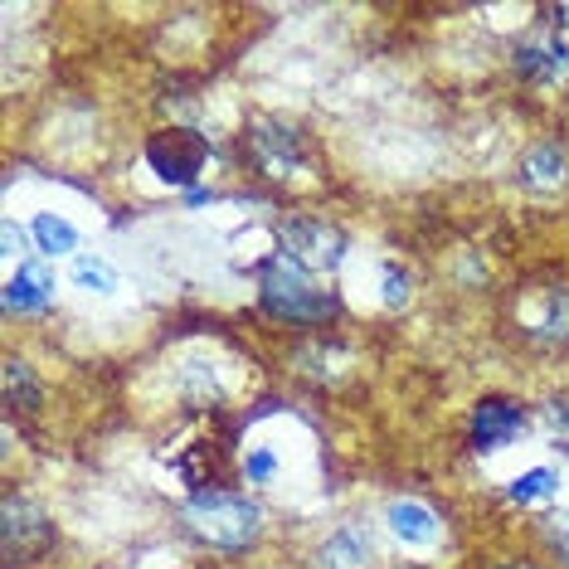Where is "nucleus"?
<instances>
[{
  "label": "nucleus",
  "mask_w": 569,
  "mask_h": 569,
  "mask_svg": "<svg viewBox=\"0 0 569 569\" xmlns=\"http://www.w3.org/2000/svg\"><path fill=\"white\" fill-rule=\"evenodd\" d=\"M0 536H6V560H24V555H40L54 540V526L49 516L24 497H6L0 507Z\"/></svg>",
  "instance_id": "6"
},
{
  "label": "nucleus",
  "mask_w": 569,
  "mask_h": 569,
  "mask_svg": "<svg viewBox=\"0 0 569 569\" xmlns=\"http://www.w3.org/2000/svg\"><path fill=\"white\" fill-rule=\"evenodd\" d=\"M180 516H186V526L214 550H243V546H253L258 530H263V511H258V501L239 497V491H224V487L190 491Z\"/></svg>",
  "instance_id": "1"
},
{
  "label": "nucleus",
  "mask_w": 569,
  "mask_h": 569,
  "mask_svg": "<svg viewBox=\"0 0 569 569\" xmlns=\"http://www.w3.org/2000/svg\"><path fill=\"white\" fill-rule=\"evenodd\" d=\"M49 297H54V278H49V268L44 263H20L16 268V278L6 282V307L16 317H30V312H44L49 307Z\"/></svg>",
  "instance_id": "10"
},
{
  "label": "nucleus",
  "mask_w": 569,
  "mask_h": 569,
  "mask_svg": "<svg viewBox=\"0 0 569 569\" xmlns=\"http://www.w3.org/2000/svg\"><path fill=\"white\" fill-rule=\"evenodd\" d=\"M507 569H530V565H507Z\"/></svg>",
  "instance_id": "24"
},
{
  "label": "nucleus",
  "mask_w": 569,
  "mask_h": 569,
  "mask_svg": "<svg viewBox=\"0 0 569 569\" xmlns=\"http://www.w3.org/2000/svg\"><path fill=\"white\" fill-rule=\"evenodd\" d=\"M73 282H79V288H93V292H112L118 288V273H112L102 258H79V263H73Z\"/></svg>",
  "instance_id": "17"
},
{
  "label": "nucleus",
  "mask_w": 569,
  "mask_h": 569,
  "mask_svg": "<svg viewBox=\"0 0 569 569\" xmlns=\"http://www.w3.org/2000/svg\"><path fill=\"white\" fill-rule=\"evenodd\" d=\"M249 477H253V482H273V477H278V452L273 448L249 452Z\"/></svg>",
  "instance_id": "20"
},
{
  "label": "nucleus",
  "mask_w": 569,
  "mask_h": 569,
  "mask_svg": "<svg viewBox=\"0 0 569 569\" xmlns=\"http://www.w3.org/2000/svg\"><path fill=\"white\" fill-rule=\"evenodd\" d=\"M540 419H546V433L569 452V405H565V399H555V405L540 409Z\"/></svg>",
  "instance_id": "19"
},
{
  "label": "nucleus",
  "mask_w": 569,
  "mask_h": 569,
  "mask_svg": "<svg viewBox=\"0 0 569 569\" xmlns=\"http://www.w3.org/2000/svg\"><path fill=\"white\" fill-rule=\"evenodd\" d=\"M278 249L282 258H292L297 268L307 273H336L346 263V234L327 219H312V214H292L278 224Z\"/></svg>",
  "instance_id": "3"
},
{
  "label": "nucleus",
  "mask_w": 569,
  "mask_h": 569,
  "mask_svg": "<svg viewBox=\"0 0 569 569\" xmlns=\"http://www.w3.org/2000/svg\"><path fill=\"white\" fill-rule=\"evenodd\" d=\"M370 565V546L360 530H336L321 546V569H366Z\"/></svg>",
  "instance_id": "12"
},
{
  "label": "nucleus",
  "mask_w": 569,
  "mask_h": 569,
  "mask_svg": "<svg viewBox=\"0 0 569 569\" xmlns=\"http://www.w3.org/2000/svg\"><path fill=\"white\" fill-rule=\"evenodd\" d=\"M550 540H555V550H560V555H565V565H569V516H565V521H555Z\"/></svg>",
  "instance_id": "22"
},
{
  "label": "nucleus",
  "mask_w": 569,
  "mask_h": 569,
  "mask_svg": "<svg viewBox=\"0 0 569 569\" xmlns=\"http://www.w3.org/2000/svg\"><path fill=\"white\" fill-rule=\"evenodd\" d=\"M6 405L16 413H34L40 409V380L24 360H6Z\"/></svg>",
  "instance_id": "13"
},
{
  "label": "nucleus",
  "mask_w": 569,
  "mask_h": 569,
  "mask_svg": "<svg viewBox=\"0 0 569 569\" xmlns=\"http://www.w3.org/2000/svg\"><path fill=\"white\" fill-rule=\"evenodd\" d=\"M516 433H521V409H516L511 399H482V405L472 409V443L482 452L511 443Z\"/></svg>",
  "instance_id": "9"
},
{
  "label": "nucleus",
  "mask_w": 569,
  "mask_h": 569,
  "mask_svg": "<svg viewBox=\"0 0 569 569\" xmlns=\"http://www.w3.org/2000/svg\"><path fill=\"white\" fill-rule=\"evenodd\" d=\"M30 239L40 243L44 253H73L79 249V229H73L69 219H59V214H34L30 219Z\"/></svg>",
  "instance_id": "14"
},
{
  "label": "nucleus",
  "mask_w": 569,
  "mask_h": 569,
  "mask_svg": "<svg viewBox=\"0 0 569 569\" xmlns=\"http://www.w3.org/2000/svg\"><path fill=\"white\" fill-rule=\"evenodd\" d=\"M249 157L258 166V176L273 180V186H288L307 171V141L282 122H258L249 132Z\"/></svg>",
  "instance_id": "5"
},
{
  "label": "nucleus",
  "mask_w": 569,
  "mask_h": 569,
  "mask_svg": "<svg viewBox=\"0 0 569 569\" xmlns=\"http://www.w3.org/2000/svg\"><path fill=\"white\" fill-rule=\"evenodd\" d=\"M186 395L200 399V405H210V399H219L224 390H219V380H214L210 366H190V370H186Z\"/></svg>",
  "instance_id": "18"
},
{
  "label": "nucleus",
  "mask_w": 569,
  "mask_h": 569,
  "mask_svg": "<svg viewBox=\"0 0 569 569\" xmlns=\"http://www.w3.org/2000/svg\"><path fill=\"white\" fill-rule=\"evenodd\" d=\"M258 302H263V312H273L282 321H302V327H317V321H331L341 312V302L331 292H321L312 273L282 253L258 268Z\"/></svg>",
  "instance_id": "2"
},
{
  "label": "nucleus",
  "mask_w": 569,
  "mask_h": 569,
  "mask_svg": "<svg viewBox=\"0 0 569 569\" xmlns=\"http://www.w3.org/2000/svg\"><path fill=\"white\" fill-rule=\"evenodd\" d=\"M204 161H210V141L200 132H190V127H161V132L147 141V166L166 186H190Z\"/></svg>",
  "instance_id": "4"
},
{
  "label": "nucleus",
  "mask_w": 569,
  "mask_h": 569,
  "mask_svg": "<svg viewBox=\"0 0 569 569\" xmlns=\"http://www.w3.org/2000/svg\"><path fill=\"white\" fill-rule=\"evenodd\" d=\"M565 63H569L565 44H526L521 54H516V69H521L526 79H555Z\"/></svg>",
  "instance_id": "15"
},
{
  "label": "nucleus",
  "mask_w": 569,
  "mask_h": 569,
  "mask_svg": "<svg viewBox=\"0 0 569 569\" xmlns=\"http://www.w3.org/2000/svg\"><path fill=\"white\" fill-rule=\"evenodd\" d=\"M516 317H521V327H526L530 341L565 346L569 341V288H540V292L521 297Z\"/></svg>",
  "instance_id": "7"
},
{
  "label": "nucleus",
  "mask_w": 569,
  "mask_h": 569,
  "mask_svg": "<svg viewBox=\"0 0 569 569\" xmlns=\"http://www.w3.org/2000/svg\"><path fill=\"white\" fill-rule=\"evenodd\" d=\"M521 186L530 196H560L569 186V151L560 141H536L521 157Z\"/></svg>",
  "instance_id": "8"
},
{
  "label": "nucleus",
  "mask_w": 569,
  "mask_h": 569,
  "mask_svg": "<svg viewBox=\"0 0 569 569\" xmlns=\"http://www.w3.org/2000/svg\"><path fill=\"white\" fill-rule=\"evenodd\" d=\"M16 253H20V229L6 224V258H16Z\"/></svg>",
  "instance_id": "23"
},
{
  "label": "nucleus",
  "mask_w": 569,
  "mask_h": 569,
  "mask_svg": "<svg viewBox=\"0 0 569 569\" xmlns=\"http://www.w3.org/2000/svg\"><path fill=\"white\" fill-rule=\"evenodd\" d=\"M390 526H395L399 540H409V546H429V540L438 536V516L423 507V501H395Z\"/></svg>",
  "instance_id": "11"
},
{
  "label": "nucleus",
  "mask_w": 569,
  "mask_h": 569,
  "mask_svg": "<svg viewBox=\"0 0 569 569\" xmlns=\"http://www.w3.org/2000/svg\"><path fill=\"white\" fill-rule=\"evenodd\" d=\"M555 491H560L555 468H536L511 482V501H521V507H546V501H555Z\"/></svg>",
  "instance_id": "16"
},
{
  "label": "nucleus",
  "mask_w": 569,
  "mask_h": 569,
  "mask_svg": "<svg viewBox=\"0 0 569 569\" xmlns=\"http://www.w3.org/2000/svg\"><path fill=\"white\" fill-rule=\"evenodd\" d=\"M380 292H385V302H390V307H399V302H405V268H399V263H385V278H380Z\"/></svg>",
  "instance_id": "21"
},
{
  "label": "nucleus",
  "mask_w": 569,
  "mask_h": 569,
  "mask_svg": "<svg viewBox=\"0 0 569 569\" xmlns=\"http://www.w3.org/2000/svg\"><path fill=\"white\" fill-rule=\"evenodd\" d=\"M560 16H565V20H569V10H560Z\"/></svg>",
  "instance_id": "25"
}]
</instances>
